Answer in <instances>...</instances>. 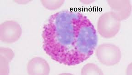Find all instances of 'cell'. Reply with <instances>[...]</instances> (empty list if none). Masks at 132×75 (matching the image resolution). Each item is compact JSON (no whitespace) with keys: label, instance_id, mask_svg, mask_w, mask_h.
<instances>
[{"label":"cell","instance_id":"6da1fadb","mask_svg":"<svg viewBox=\"0 0 132 75\" xmlns=\"http://www.w3.org/2000/svg\"><path fill=\"white\" fill-rule=\"evenodd\" d=\"M44 51L54 61L68 66L80 64L93 55L98 37L95 26L78 12L52 15L43 27Z\"/></svg>","mask_w":132,"mask_h":75},{"label":"cell","instance_id":"7a4b0ae2","mask_svg":"<svg viewBox=\"0 0 132 75\" xmlns=\"http://www.w3.org/2000/svg\"><path fill=\"white\" fill-rule=\"evenodd\" d=\"M120 22L113 12H105L98 20L97 28L99 34L105 38H113L119 31Z\"/></svg>","mask_w":132,"mask_h":75},{"label":"cell","instance_id":"3957f363","mask_svg":"<svg viewBox=\"0 0 132 75\" xmlns=\"http://www.w3.org/2000/svg\"><path fill=\"white\" fill-rule=\"evenodd\" d=\"M96 53L99 62L107 66L117 65L122 58L121 51L119 48L111 44L99 45L96 49Z\"/></svg>","mask_w":132,"mask_h":75},{"label":"cell","instance_id":"277c9868","mask_svg":"<svg viewBox=\"0 0 132 75\" xmlns=\"http://www.w3.org/2000/svg\"><path fill=\"white\" fill-rule=\"evenodd\" d=\"M22 35V29L14 20L4 22L0 25V40L5 43H13L18 41Z\"/></svg>","mask_w":132,"mask_h":75},{"label":"cell","instance_id":"5b68a950","mask_svg":"<svg viewBox=\"0 0 132 75\" xmlns=\"http://www.w3.org/2000/svg\"><path fill=\"white\" fill-rule=\"evenodd\" d=\"M107 2L111 8V12L120 21L125 20L129 17L132 10L130 1L108 0Z\"/></svg>","mask_w":132,"mask_h":75},{"label":"cell","instance_id":"8992f818","mask_svg":"<svg viewBox=\"0 0 132 75\" xmlns=\"http://www.w3.org/2000/svg\"><path fill=\"white\" fill-rule=\"evenodd\" d=\"M27 70L29 75H49L50 67L45 59L35 57L29 61Z\"/></svg>","mask_w":132,"mask_h":75},{"label":"cell","instance_id":"52a82bcc","mask_svg":"<svg viewBox=\"0 0 132 75\" xmlns=\"http://www.w3.org/2000/svg\"><path fill=\"white\" fill-rule=\"evenodd\" d=\"M14 53L9 48H0V74L8 75L9 63L14 57Z\"/></svg>","mask_w":132,"mask_h":75},{"label":"cell","instance_id":"ba28073f","mask_svg":"<svg viewBox=\"0 0 132 75\" xmlns=\"http://www.w3.org/2000/svg\"><path fill=\"white\" fill-rule=\"evenodd\" d=\"M81 75H103V72L97 65L89 63L84 66L81 70Z\"/></svg>","mask_w":132,"mask_h":75},{"label":"cell","instance_id":"9c48e42d","mask_svg":"<svg viewBox=\"0 0 132 75\" xmlns=\"http://www.w3.org/2000/svg\"><path fill=\"white\" fill-rule=\"evenodd\" d=\"M41 3L44 7L46 9L49 10H55L60 8L64 3V1L57 0V1H49V0H42Z\"/></svg>","mask_w":132,"mask_h":75}]
</instances>
